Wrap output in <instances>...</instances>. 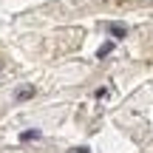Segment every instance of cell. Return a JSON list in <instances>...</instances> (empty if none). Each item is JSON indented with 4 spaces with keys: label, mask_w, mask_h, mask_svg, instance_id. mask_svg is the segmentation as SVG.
Returning a JSON list of instances; mask_svg holds the SVG:
<instances>
[{
    "label": "cell",
    "mask_w": 153,
    "mask_h": 153,
    "mask_svg": "<svg viewBox=\"0 0 153 153\" xmlns=\"http://www.w3.org/2000/svg\"><path fill=\"white\" fill-rule=\"evenodd\" d=\"M40 136H43V133H40L37 128H31V131H23L20 133V142H34V139H40Z\"/></svg>",
    "instance_id": "obj_3"
},
{
    "label": "cell",
    "mask_w": 153,
    "mask_h": 153,
    "mask_svg": "<svg viewBox=\"0 0 153 153\" xmlns=\"http://www.w3.org/2000/svg\"><path fill=\"white\" fill-rule=\"evenodd\" d=\"M74 153H91V148H76Z\"/></svg>",
    "instance_id": "obj_5"
},
{
    "label": "cell",
    "mask_w": 153,
    "mask_h": 153,
    "mask_svg": "<svg viewBox=\"0 0 153 153\" xmlns=\"http://www.w3.org/2000/svg\"><path fill=\"white\" fill-rule=\"evenodd\" d=\"M34 94H37V88H34V85H23L20 91L14 94V99H17V102H26V99H31Z\"/></svg>",
    "instance_id": "obj_1"
},
{
    "label": "cell",
    "mask_w": 153,
    "mask_h": 153,
    "mask_svg": "<svg viewBox=\"0 0 153 153\" xmlns=\"http://www.w3.org/2000/svg\"><path fill=\"white\" fill-rule=\"evenodd\" d=\"M114 40H111V43H102V45H99V48H97V57H99V60H102V57H108L111 54V51H114Z\"/></svg>",
    "instance_id": "obj_4"
},
{
    "label": "cell",
    "mask_w": 153,
    "mask_h": 153,
    "mask_svg": "<svg viewBox=\"0 0 153 153\" xmlns=\"http://www.w3.org/2000/svg\"><path fill=\"white\" fill-rule=\"evenodd\" d=\"M108 31L114 34V40H122V37H128V28H125V23H111V26H108Z\"/></svg>",
    "instance_id": "obj_2"
}]
</instances>
